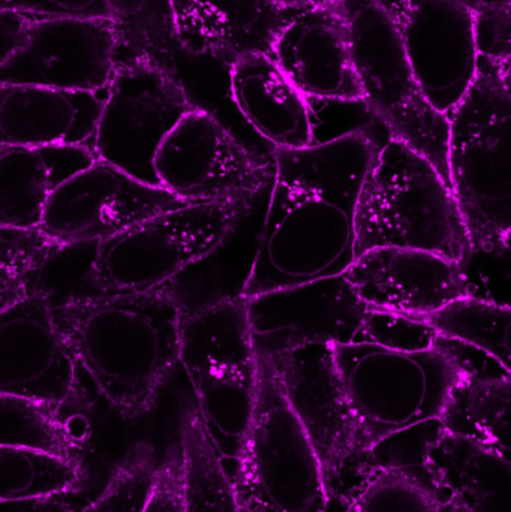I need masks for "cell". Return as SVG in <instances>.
I'll return each mask as SVG.
<instances>
[{
    "instance_id": "1",
    "label": "cell",
    "mask_w": 511,
    "mask_h": 512,
    "mask_svg": "<svg viewBox=\"0 0 511 512\" xmlns=\"http://www.w3.org/2000/svg\"><path fill=\"white\" fill-rule=\"evenodd\" d=\"M365 129L273 150L275 182L245 297L344 274L356 259V210L381 144Z\"/></svg>"
},
{
    "instance_id": "2",
    "label": "cell",
    "mask_w": 511,
    "mask_h": 512,
    "mask_svg": "<svg viewBox=\"0 0 511 512\" xmlns=\"http://www.w3.org/2000/svg\"><path fill=\"white\" fill-rule=\"evenodd\" d=\"M53 316L81 372L120 417L152 411L180 367L182 313L170 295L113 292Z\"/></svg>"
},
{
    "instance_id": "3",
    "label": "cell",
    "mask_w": 511,
    "mask_h": 512,
    "mask_svg": "<svg viewBox=\"0 0 511 512\" xmlns=\"http://www.w3.org/2000/svg\"><path fill=\"white\" fill-rule=\"evenodd\" d=\"M366 456L375 442L443 418L473 370L474 348L443 334L426 351H395L372 343L333 345Z\"/></svg>"
},
{
    "instance_id": "4",
    "label": "cell",
    "mask_w": 511,
    "mask_h": 512,
    "mask_svg": "<svg viewBox=\"0 0 511 512\" xmlns=\"http://www.w3.org/2000/svg\"><path fill=\"white\" fill-rule=\"evenodd\" d=\"M434 252L458 262L471 246L449 183L416 150L396 138L381 144L356 210V258L377 248Z\"/></svg>"
},
{
    "instance_id": "5",
    "label": "cell",
    "mask_w": 511,
    "mask_h": 512,
    "mask_svg": "<svg viewBox=\"0 0 511 512\" xmlns=\"http://www.w3.org/2000/svg\"><path fill=\"white\" fill-rule=\"evenodd\" d=\"M450 119V185L471 243L511 228V80L480 56L473 86Z\"/></svg>"
},
{
    "instance_id": "6",
    "label": "cell",
    "mask_w": 511,
    "mask_h": 512,
    "mask_svg": "<svg viewBox=\"0 0 511 512\" xmlns=\"http://www.w3.org/2000/svg\"><path fill=\"white\" fill-rule=\"evenodd\" d=\"M257 399L230 475L240 512H330L323 466L269 361L257 358Z\"/></svg>"
},
{
    "instance_id": "7",
    "label": "cell",
    "mask_w": 511,
    "mask_h": 512,
    "mask_svg": "<svg viewBox=\"0 0 511 512\" xmlns=\"http://www.w3.org/2000/svg\"><path fill=\"white\" fill-rule=\"evenodd\" d=\"M365 105L387 134L428 159L449 183L450 119L426 98L392 21L377 0H341Z\"/></svg>"
},
{
    "instance_id": "8",
    "label": "cell",
    "mask_w": 511,
    "mask_h": 512,
    "mask_svg": "<svg viewBox=\"0 0 511 512\" xmlns=\"http://www.w3.org/2000/svg\"><path fill=\"white\" fill-rule=\"evenodd\" d=\"M254 195L168 210L104 240L99 271L105 288L110 294L162 288L228 236Z\"/></svg>"
},
{
    "instance_id": "9",
    "label": "cell",
    "mask_w": 511,
    "mask_h": 512,
    "mask_svg": "<svg viewBox=\"0 0 511 512\" xmlns=\"http://www.w3.org/2000/svg\"><path fill=\"white\" fill-rule=\"evenodd\" d=\"M182 81L146 57L120 59L105 96L92 152L147 185L165 138L194 110Z\"/></svg>"
},
{
    "instance_id": "10",
    "label": "cell",
    "mask_w": 511,
    "mask_h": 512,
    "mask_svg": "<svg viewBox=\"0 0 511 512\" xmlns=\"http://www.w3.org/2000/svg\"><path fill=\"white\" fill-rule=\"evenodd\" d=\"M266 361L311 438L329 487L330 512H336L362 484L366 453L333 345H309Z\"/></svg>"
},
{
    "instance_id": "11",
    "label": "cell",
    "mask_w": 511,
    "mask_h": 512,
    "mask_svg": "<svg viewBox=\"0 0 511 512\" xmlns=\"http://www.w3.org/2000/svg\"><path fill=\"white\" fill-rule=\"evenodd\" d=\"M159 186L189 203L249 197L275 177L218 117L194 108L165 138L155 159Z\"/></svg>"
},
{
    "instance_id": "12",
    "label": "cell",
    "mask_w": 511,
    "mask_h": 512,
    "mask_svg": "<svg viewBox=\"0 0 511 512\" xmlns=\"http://www.w3.org/2000/svg\"><path fill=\"white\" fill-rule=\"evenodd\" d=\"M407 51L426 98L449 117L480 65L471 0H377Z\"/></svg>"
},
{
    "instance_id": "13",
    "label": "cell",
    "mask_w": 511,
    "mask_h": 512,
    "mask_svg": "<svg viewBox=\"0 0 511 512\" xmlns=\"http://www.w3.org/2000/svg\"><path fill=\"white\" fill-rule=\"evenodd\" d=\"M245 300L255 355L263 360L309 345L357 342L369 312L345 274Z\"/></svg>"
},
{
    "instance_id": "14",
    "label": "cell",
    "mask_w": 511,
    "mask_h": 512,
    "mask_svg": "<svg viewBox=\"0 0 511 512\" xmlns=\"http://www.w3.org/2000/svg\"><path fill=\"white\" fill-rule=\"evenodd\" d=\"M120 54L111 18L38 15L20 50L0 65V83L105 92Z\"/></svg>"
},
{
    "instance_id": "15",
    "label": "cell",
    "mask_w": 511,
    "mask_h": 512,
    "mask_svg": "<svg viewBox=\"0 0 511 512\" xmlns=\"http://www.w3.org/2000/svg\"><path fill=\"white\" fill-rule=\"evenodd\" d=\"M189 204L194 203L96 159L53 195L39 228L57 242H104L152 216Z\"/></svg>"
},
{
    "instance_id": "16",
    "label": "cell",
    "mask_w": 511,
    "mask_h": 512,
    "mask_svg": "<svg viewBox=\"0 0 511 512\" xmlns=\"http://www.w3.org/2000/svg\"><path fill=\"white\" fill-rule=\"evenodd\" d=\"M80 370L44 301L0 310V394L62 409L77 399Z\"/></svg>"
},
{
    "instance_id": "17",
    "label": "cell",
    "mask_w": 511,
    "mask_h": 512,
    "mask_svg": "<svg viewBox=\"0 0 511 512\" xmlns=\"http://www.w3.org/2000/svg\"><path fill=\"white\" fill-rule=\"evenodd\" d=\"M270 56L306 98L365 104L341 0H315L299 9Z\"/></svg>"
},
{
    "instance_id": "18",
    "label": "cell",
    "mask_w": 511,
    "mask_h": 512,
    "mask_svg": "<svg viewBox=\"0 0 511 512\" xmlns=\"http://www.w3.org/2000/svg\"><path fill=\"white\" fill-rule=\"evenodd\" d=\"M344 274L369 309L422 319L465 300L458 262L422 249H372Z\"/></svg>"
},
{
    "instance_id": "19",
    "label": "cell",
    "mask_w": 511,
    "mask_h": 512,
    "mask_svg": "<svg viewBox=\"0 0 511 512\" xmlns=\"http://www.w3.org/2000/svg\"><path fill=\"white\" fill-rule=\"evenodd\" d=\"M105 92L0 83V146L92 149Z\"/></svg>"
},
{
    "instance_id": "20",
    "label": "cell",
    "mask_w": 511,
    "mask_h": 512,
    "mask_svg": "<svg viewBox=\"0 0 511 512\" xmlns=\"http://www.w3.org/2000/svg\"><path fill=\"white\" fill-rule=\"evenodd\" d=\"M275 177L252 198L228 236L156 291L173 298L182 319L245 297L263 239Z\"/></svg>"
},
{
    "instance_id": "21",
    "label": "cell",
    "mask_w": 511,
    "mask_h": 512,
    "mask_svg": "<svg viewBox=\"0 0 511 512\" xmlns=\"http://www.w3.org/2000/svg\"><path fill=\"white\" fill-rule=\"evenodd\" d=\"M234 107L249 128L273 149L315 144L308 98L270 54H248L228 69Z\"/></svg>"
},
{
    "instance_id": "22",
    "label": "cell",
    "mask_w": 511,
    "mask_h": 512,
    "mask_svg": "<svg viewBox=\"0 0 511 512\" xmlns=\"http://www.w3.org/2000/svg\"><path fill=\"white\" fill-rule=\"evenodd\" d=\"M432 489L447 512H511V462L446 429L429 453Z\"/></svg>"
},
{
    "instance_id": "23",
    "label": "cell",
    "mask_w": 511,
    "mask_h": 512,
    "mask_svg": "<svg viewBox=\"0 0 511 512\" xmlns=\"http://www.w3.org/2000/svg\"><path fill=\"white\" fill-rule=\"evenodd\" d=\"M95 161L84 146H0V227H39L53 195Z\"/></svg>"
},
{
    "instance_id": "24",
    "label": "cell",
    "mask_w": 511,
    "mask_h": 512,
    "mask_svg": "<svg viewBox=\"0 0 511 512\" xmlns=\"http://www.w3.org/2000/svg\"><path fill=\"white\" fill-rule=\"evenodd\" d=\"M185 375L207 435L230 477L245 447L254 415L258 363L207 366Z\"/></svg>"
},
{
    "instance_id": "25",
    "label": "cell",
    "mask_w": 511,
    "mask_h": 512,
    "mask_svg": "<svg viewBox=\"0 0 511 512\" xmlns=\"http://www.w3.org/2000/svg\"><path fill=\"white\" fill-rule=\"evenodd\" d=\"M443 421L511 462V373L474 348L473 370L453 394Z\"/></svg>"
},
{
    "instance_id": "26",
    "label": "cell",
    "mask_w": 511,
    "mask_h": 512,
    "mask_svg": "<svg viewBox=\"0 0 511 512\" xmlns=\"http://www.w3.org/2000/svg\"><path fill=\"white\" fill-rule=\"evenodd\" d=\"M257 363L245 298L216 304L182 319L180 366L185 373L207 366Z\"/></svg>"
},
{
    "instance_id": "27",
    "label": "cell",
    "mask_w": 511,
    "mask_h": 512,
    "mask_svg": "<svg viewBox=\"0 0 511 512\" xmlns=\"http://www.w3.org/2000/svg\"><path fill=\"white\" fill-rule=\"evenodd\" d=\"M99 248L98 240H56L30 280L26 298H39L51 312H59L110 294L99 271Z\"/></svg>"
},
{
    "instance_id": "28",
    "label": "cell",
    "mask_w": 511,
    "mask_h": 512,
    "mask_svg": "<svg viewBox=\"0 0 511 512\" xmlns=\"http://www.w3.org/2000/svg\"><path fill=\"white\" fill-rule=\"evenodd\" d=\"M183 512H240L224 463L192 403L180 420Z\"/></svg>"
},
{
    "instance_id": "29",
    "label": "cell",
    "mask_w": 511,
    "mask_h": 512,
    "mask_svg": "<svg viewBox=\"0 0 511 512\" xmlns=\"http://www.w3.org/2000/svg\"><path fill=\"white\" fill-rule=\"evenodd\" d=\"M224 36L234 62L248 54H272L285 24L299 9L282 0H194ZM306 8V6H305Z\"/></svg>"
},
{
    "instance_id": "30",
    "label": "cell",
    "mask_w": 511,
    "mask_h": 512,
    "mask_svg": "<svg viewBox=\"0 0 511 512\" xmlns=\"http://www.w3.org/2000/svg\"><path fill=\"white\" fill-rule=\"evenodd\" d=\"M86 472L78 459H65L26 448H0V499L48 498L80 493Z\"/></svg>"
},
{
    "instance_id": "31",
    "label": "cell",
    "mask_w": 511,
    "mask_h": 512,
    "mask_svg": "<svg viewBox=\"0 0 511 512\" xmlns=\"http://www.w3.org/2000/svg\"><path fill=\"white\" fill-rule=\"evenodd\" d=\"M107 5L122 42L120 59L146 57L171 71L173 54L182 48L173 0H107Z\"/></svg>"
},
{
    "instance_id": "32",
    "label": "cell",
    "mask_w": 511,
    "mask_h": 512,
    "mask_svg": "<svg viewBox=\"0 0 511 512\" xmlns=\"http://www.w3.org/2000/svg\"><path fill=\"white\" fill-rule=\"evenodd\" d=\"M2 447L42 451L78 459L74 441L60 417V409L27 397L0 394Z\"/></svg>"
},
{
    "instance_id": "33",
    "label": "cell",
    "mask_w": 511,
    "mask_h": 512,
    "mask_svg": "<svg viewBox=\"0 0 511 512\" xmlns=\"http://www.w3.org/2000/svg\"><path fill=\"white\" fill-rule=\"evenodd\" d=\"M422 319L440 333L485 352L511 373V309L462 300Z\"/></svg>"
},
{
    "instance_id": "34",
    "label": "cell",
    "mask_w": 511,
    "mask_h": 512,
    "mask_svg": "<svg viewBox=\"0 0 511 512\" xmlns=\"http://www.w3.org/2000/svg\"><path fill=\"white\" fill-rule=\"evenodd\" d=\"M336 512H447L431 484L404 471L366 478Z\"/></svg>"
},
{
    "instance_id": "35",
    "label": "cell",
    "mask_w": 511,
    "mask_h": 512,
    "mask_svg": "<svg viewBox=\"0 0 511 512\" xmlns=\"http://www.w3.org/2000/svg\"><path fill=\"white\" fill-rule=\"evenodd\" d=\"M465 300L511 309V228L485 243H471L458 261Z\"/></svg>"
},
{
    "instance_id": "36",
    "label": "cell",
    "mask_w": 511,
    "mask_h": 512,
    "mask_svg": "<svg viewBox=\"0 0 511 512\" xmlns=\"http://www.w3.org/2000/svg\"><path fill=\"white\" fill-rule=\"evenodd\" d=\"M446 429L443 418H437L399 430L375 442L366 456L362 483L378 472L404 471L417 475L432 486L429 453Z\"/></svg>"
},
{
    "instance_id": "37",
    "label": "cell",
    "mask_w": 511,
    "mask_h": 512,
    "mask_svg": "<svg viewBox=\"0 0 511 512\" xmlns=\"http://www.w3.org/2000/svg\"><path fill=\"white\" fill-rule=\"evenodd\" d=\"M54 242L39 227H0V310L27 297V286Z\"/></svg>"
},
{
    "instance_id": "38",
    "label": "cell",
    "mask_w": 511,
    "mask_h": 512,
    "mask_svg": "<svg viewBox=\"0 0 511 512\" xmlns=\"http://www.w3.org/2000/svg\"><path fill=\"white\" fill-rule=\"evenodd\" d=\"M158 469L155 450L150 445H135L111 475L102 495L84 512L146 511Z\"/></svg>"
},
{
    "instance_id": "39",
    "label": "cell",
    "mask_w": 511,
    "mask_h": 512,
    "mask_svg": "<svg viewBox=\"0 0 511 512\" xmlns=\"http://www.w3.org/2000/svg\"><path fill=\"white\" fill-rule=\"evenodd\" d=\"M443 333L425 319L386 310L369 309L357 342L395 351H426L438 345Z\"/></svg>"
},
{
    "instance_id": "40",
    "label": "cell",
    "mask_w": 511,
    "mask_h": 512,
    "mask_svg": "<svg viewBox=\"0 0 511 512\" xmlns=\"http://www.w3.org/2000/svg\"><path fill=\"white\" fill-rule=\"evenodd\" d=\"M471 6L480 56L494 62L511 59V0H471Z\"/></svg>"
},
{
    "instance_id": "41",
    "label": "cell",
    "mask_w": 511,
    "mask_h": 512,
    "mask_svg": "<svg viewBox=\"0 0 511 512\" xmlns=\"http://www.w3.org/2000/svg\"><path fill=\"white\" fill-rule=\"evenodd\" d=\"M144 512H183L182 454L170 453L159 463L155 487Z\"/></svg>"
},
{
    "instance_id": "42",
    "label": "cell",
    "mask_w": 511,
    "mask_h": 512,
    "mask_svg": "<svg viewBox=\"0 0 511 512\" xmlns=\"http://www.w3.org/2000/svg\"><path fill=\"white\" fill-rule=\"evenodd\" d=\"M2 9L53 17L111 18L107 0H12Z\"/></svg>"
},
{
    "instance_id": "43",
    "label": "cell",
    "mask_w": 511,
    "mask_h": 512,
    "mask_svg": "<svg viewBox=\"0 0 511 512\" xmlns=\"http://www.w3.org/2000/svg\"><path fill=\"white\" fill-rule=\"evenodd\" d=\"M36 20H38V14L18 11V9H0V29H2L0 65L20 50Z\"/></svg>"
},
{
    "instance_id": "44",
    "label": "cell",
    "mask_w": 511,
    "mask_h": 512,
    "mask_svg": "<svg viewBox=\"0 0 511 512\" xmlns=\"http://www.w3.org/2000/svg\"><path fill=\"white\" fill-rule=\"evenodd\" d=\"M81 493L48 496V498L23 499V501H2V512H84L90 502Z\"/></svg>"
},
{
    "instance_id": "45",
    "label": "cell",
    "mask_w": 511,
    "mask_h": 512,
    "mask_svg": "<svg viewBox=\"0 0 511 512\" xmlns=\"http://www.w3.org/2000/svg\"><path fill=\"white\" fill-rule=\"evenodd\" d=\"M282 2L296 6V8H305V6H311L312 3H315V0H282Z\"/></svg>"
},
{
    "instance_id": "46",
    "label": "cell",
    "mask_w": 511,
    "mask_h": 512,
    "mask_svg": "<svg viewBox=\"0 0 511 512\" xmlns=\"http://www.w3.org/2000/svg\"><path fill=\"white\" fill-rule=\"evenodd\" d=\"M500 65L501 71L507 75L511 80V59L503 60V62H497Z\"/></svg>"
},
{
    "instance_id": "47",
    "label": "cell",
    "mask_w": 511,
    "mask_h": 512,
    "mask_svg": "<svg viewBox=\"0 0 511 512\" xmlns=\"http://www.w3.org/2000/svg\"><path fill=\"white\" fill-rule=\"evenodd\" d=\"M11 2H12V0H0V5L6 6V5H8V3H11Z\"/></svg>"
}]
</instances>
